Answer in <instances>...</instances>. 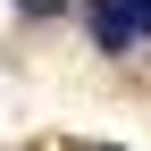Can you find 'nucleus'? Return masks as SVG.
Listing matches in <instances>:
<instances>
[{
    "instance_id": "nucleus-2",
    "label": "nucleus",
    "mask_w": 151,
    "mask_h": 151,
    "mask_svg": "<svg viewBox=\"0 0 151 151\" xmlns=\"http://www.w3.org/2000/svg\"><path fill=\"white\" fill-rule=\"evenodd\" d=\"M109 9H118V17H126L134 34H151V0H109Z\"/></svg>"
},
{
    "instance_id": "nucleus-1",
    "label": "nucleus",
    "mask_w": 151,
    "mask_h": 151,
    "mask_svg": "<svg viewBox=\"0 0 151 151\" xmlns=\"http://www.w3.org/2000/svg\"><path fill=\"white\" fill-rule=\"evenodd\" d=\"M92 42H101V50H126V42H134V25H126L109 0H92Z\"/></svg>"
}]
</instances>
